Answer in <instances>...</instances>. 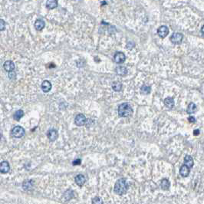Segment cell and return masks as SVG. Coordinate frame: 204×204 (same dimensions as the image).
<instances>
[{
	"mask_svg": "<svg viewBox=\"0 0 204 204\" xmlns=\"http://www.w3.org/2000/svg\"><path fill=\"white\" fill-rule=\"evenodd\" d=\"M126 59L125 54H124L123 52H117L114 56V61L117 63V64H121L124 63Z\"/></svg>",
	"mask_w": 204,
	"mask_h": 204,
	"instance_id": "obj_6",
	"label": "cell"
},
{
	"mask_svg": "<svg viewBox=\"0 0 204 204\" xmlns=\"http://www.w3.org/2000/svg\"><path fill=\"white\" fill-rule=\"evenodd\" d=\"M74 197V192L72 189H68L64 194V197L65 200H69L73 198Z\"/></svg>",
	"mask_w": 204,
	"mask_h": 204,
	"instance_id": "obj_23",
	"label": "cell"
},
{
	"mask_svg": "<svg viewBox=\"0 0 204 204\" xmlns=\"http://www.w3.org/2000/svg\"><path fill=\"white\" fill-rule=\"evenodd\" d=\"M201 32H202V36H203V27H202Z\"/></svg>",
	"mask_w": 204,
	"mask_h": 204,
	"instance_id": "obj_32",
	"label": "cell"
},
{
	"mask_svg": "<svg viewBox=\"0 0 204 204\" xmlns=\"http://www.w3.org/2000/svg\"><path fill=\"white\" fill-rule=\"evenodd\" d=\"M116 72L121 76H125L128 74V69L124 66H118L116 68Z\"/></svg>",
	"mask_w": 204,
	"mask_h": 204,
	"instance_id": "obj_14",
	"label": "cell"
},
{
	"mask_svg": "<svg viewBox=\"0 0 204 204\" xmlns=\"http://www.w3.org/2000/svg\"><path fill=\"white\" fill-rule=\"evenodd\" d=\"M9 170V163L7 161H3L2 163H0V172L2 173H7Z\"/></svg>",
	"mask_w": 204,
	"mask_h": 204,
	"instance_id": "obj_10",
	"label": "cell"
},
{
	"mask_svg": "<svg viewBox=\"0 0 204 204\" xmlns=\"http://www.w3.org/2000/svg\"><path fill=\"white\" fill-rule=\"evenodd\" d=\"M92 203L94 204H102L103 201L101 200V199L99 197H96L94 198H93L92 199Z\"/></svg>",
	"mask_w": 204,
	"mask_h": 204,
	"instance_id": "obj_26",
	"label": "cell"
},
{
	"mask_svg": "<svg viewBox=\"0 0 204 204\" xmlns=\"http://www.w3.org/2000/svg\"><path fill=\"white\" fill-rule=\"evenodd\" d=\"M31 183L32 182L29 181V180H26V181L23 183V188H24V189H25V190L29 189L31 187H32V183Z\"/></svg>",
	"mask_w": 204,
	"mask_h": 204,
	"instance_id": "obj_25",
	"label": "cell"
},
{
	"mask_svg": "<svg viewBox=\"0 0 204 204\" xmlns=\"http://www.w3.org/2000/svg\"><path fill=\"white\" fill-rule=\"evenodd\" d=\"M3 67H4V69H5V71H8V72L14 71L15 68V64H14L13 62H12V61H6V62L4 63Z\"/></svg>",
	"mask_w": 204,
	"mask_h": 204,
	"instance_id": "obj_12",
	"label": "cell"
},
{
	"mask_svg": "<svg viewBox=\"0 0 204 204\" xmlns=\"http://www.w3.org/2000/svg\"><path fill=\"white\" fill-rule=\"evenodd\" d=\"M118 115L121 118L130 117L133 113V109L129 103H122L118 108Z\"/></svg>",
	"mask_w": 204,
	"mask_h": 204,
	"instance_id": "obj_2",
	"label": "cell"
},
{
	"mask_svg": "<svg viewBox=\"0 0 204 204\" xmlns=\"http://www.w3.org/2000/svg\"><path fill=\"white\" fill-rule=\"evenodd\" d=\"M157 34L160 38L164 39L167 37V35L169 34V29L166 25H162L157 29Z\"/></svg>",
	"mask_w": 204,
	"mask_h": 204,
	"instance_id": "obj_7",
	"label": "cell"
},
{
	"mask_svg": "<svg viewBox=\"0 0 204 204\" xmlns=\"http://www.w3.org/2000/svg\"><path fill=\"white\" fill-rule=\"evenodd\" d=\"M15 76H16V74L14 71H9V78L11 80H14L15 78Z\"/></svg>",
	"mask_w": 204,
	"mask_h": 204,
	"instance_id": "obj_28",
	"label": "cell"
},
{
	"mask_svg": "<svg viewBox=\"0 0 204 204\" xmlns=\"http://www.w3.org/2000/svg\"><path fill=\"white\" fill-rule=\"evenodd\" d=\"M74 180H75V183L78 187H82L86 182V177L83 174H78L75 177Z\"/></svg>",
	"mask_w": 204,
	"mask_h": 204,
	"instance_id": "obj_9",
	"label": "cell"
},
{
	"mask_svg": "<svg viewBox=\"0 0 204 204\" xmlns=\"http://www.w3.org/2000/svg\"><path fill=\"white\" fill-rule=\"evenodd\" d=\"M112 89H113L114 91H121V89H122V84L120 82V81H114L112 84Z\"/></svg>",
	"mask_w": 204,
	"mask_h": 204,
	"instance_id": "obj_22",
	"label": "cell"
},
{
	"mask_svg": "<svg viewBox=\"0 0 204 204\" xmlns=\"http://www.w3.org/2000/svg\"><path fill=\"white\" fill-rule=\"evenodd\" d=\"M196 111H197V105H196L194 103H193V102L189 103V105H188V107H187V114H191L195 113V112H196Z\"/></svg>",
	"mask_w": 204,
	"mask_h": 204,
	"instance_id": "obj_20",
	"label": "cell"
},
{
	"mask_svg": "<svg viewBox=\"0 0 204 204\" xmlns=\"http://www.w3.org/2000/svg\"><path fill=\"white\" fill-rule=\"evenodd\" d=\"M160 187H161V189H163V190L169 189L170 187V181L167 179H163L162 181H161V183H160Z\"/></svg>",
	"mask_w": 204,
	"mask_h": 204,
	"instance_id": "obj_19",
	"label": "cell"
},
{
	"mask_svg": "<svg viewBox=\"0 0 204 204\" xmlns=\"http://www.w3.org/2000/svg\"><path fill=\"white\" fill-rule=\"evenodd\" d=\"M188 121H189V122H190V123H195L196 122V119H195L194 117H189V118H188Z\"/></svg>",
	"mask_w": 204,
	"mask_h": 204,
	"instance_id": "obj_29",
	"label": "cell"
},
{
	"mask_svg": "<svg viewBox=\"0 0 204 204\" xmlns=\"http://www.w3.org/2000/svg\"><path fill=\"white\" fill-rule=\"evenodd\" d=\"M12 134L15 138H22L25 135V129L21 126H15L12 130Z\"/></svg>",
	"mask_w": 204,
	"mask_h": 204,
	"instance_id": "obj_3",
	"label": "cell"
},
{
	"mask_svg": "<svg viewBox=\"0 0 204 204\" xmlns=\"http://www.w3.org/2000/svg\"><path fill=\"white\" fill-rule=\"evenodd\" d=\"M87 122V118L86 117L84 116V114H79L78 115L75 117V119H74V123L76 124L77 126L78 127H81V126H84Z\"/></svg>",
	"mask_w": 204,
	"mask_h": 204,
	"instance_id": "obj_4",
	"label": "cell"
},
{
	"mask_svg": "<svg viewBox=\"0 0 204 204\" xmlns=\"http://www.w3.org/2000/svg\"><path fill=\"white\" fill-rule=\"evenodd\" d=\"M47 137L51 141H54L58 139V133L55 129H50L47 132Z\"/></svg>",
	"mask_w": 204,
	"mask_h": 204,
	"instance_id": "obj_8",
	"label": "cell"
},
{
	"mask_svg": "<svg viewBox=\"0 0 204 204\" xmlns=\"http://www.w3.org/2000/svg\"><path fill=\"white\" fill-rule=\"evenodd\" d=\"M183 35L181 33H179V32H176V33H173V34L171 35L170 37V41L173 44H180L183 41Z\"/></svg>",
	"mask_w": 204,
	"mask_h": 204,
	"instance_id": "obj_5",
	"label": "cell"
},
{
	"mask_svg": "<svg viewBox=\"0 0 204 204\" xmlns=\"http://www.w3.org/2000/svg\"><path fill=\"white\" fill-rule=\"evenodd\" d=\"M128 184L127 183V180L124 178L119 179L115 183L114 187V192L118 195H124L128 192Z\"/></svg>",
	"mask_w": 204,
	"mask_h": 204,
	"instance_id": "obj_1",
	"label": "cell"
},
{
	"mask_svg": "<svg viewBox=\"0 0 204 204\" xmlns=\"http://www.w3.org/2000/svg\"><path fill=\"white\" fill-rule=\"evenodd\" d=\"M80 164H81V160H80V159L74 160V162H73V165H74V166H75V165H80Z\"/></svg>",
	"mask_w": 204,
	"mask_h": 204,
	"instance_id": "obj_30",
	"label": "cell"
},
{
	"mask_svg": "<svg viewBox=\"0 0 204 204\" xmlns=\"http://www.w3.org/2000/svg\"><path fill=\"white\" fill-rule=\"evenodd\" d=\"M164 104L167 108L172 109L174 107V104H175L174 101H173V99L172 98L168 97V98H165Z\"/></svg>",
	"mask_w": 204,
	"mask_h": 204,
	"instance_id": "obj_17",
	"label": "cell"
},
{
	"mask_svg": "<svg viewBox=\"0 0 204 204\" xmlns=\"http://www.w3.org/2000/svg\"><path fill=\"white\" fill-rule=\"evenodd\" d=\"M1 138H2V135H1V134H0V140H1Z\"/></svg>",
	"mask_w": 204,
	"mask_h": 204,
	"instance_id": "obj_33",
	"label": "cell"
},
{
	"mask_svg": "<svg viewBox=\"0 0 204 204\" xmlns=\"http://www.w3.org/2000/svg\"><path fill=\"white\" fill-rule=\"evenodd\" d=\"M51 89H52V84H51L50 81L45 80V81L42 82V90L43 91V92L48 93V92H49V91H51Z\"/></svg>",
	"mask_w": 204,
	"mask_h": 204,
	"instance_id": "obj_11",
	"label": "cell"
},
{
	"mask_svg": "<svg viewBox=\"0 0 204 204\" xmlns=\"http://www.w3.org/2000/svg\"><path fill=\"white\" fill-rule=\"evenodd\" d=\"M150 91H151L150 87L148 86V85H146V84H144V85H142L141 88H140V93L142 94H144V95L149 94L150 93Z\"/></svg>",
	"mask_w": 204,
	"mask_h": 204,
	"instance_id": "obj_21",
	"label": "cell"
},
{
	"mask_svg": "<svg viewBox=\"0 0 204 204\" xmlns=\"http://www.w3.org/2000/svg\"><path fill=\"white\" fill-rule=\"evenodd\" d=\"M23 116H24V111H22V110H19V111H17L14 114L13 118H14L15 121H19Z\"/></svg>",
	"mask_w": 204,
	"mask_h": 204,
	"instance_id": "obj_24",
	"label": "cell"
},
{
	"mask_svg": "<svg viewBox=\"0 0 204 204\" xmlns=\"http://www.w3.org/2000/svg\"><path fill=\"white\" fill-rule=\"evenodd\" d=\"M46 6L49 9H54L58 6L57 0H47Z\"/></svg>",
	"mask_w": 204,
	"mask_h": 204,
	"instance_id": "obj_18",
	"label": "cell"
},
{
	"mask_svg": "<svg viewBox=\"0 0 204 204\" xmlns=\"http://www.w3.org/2000/svg\"><path fill=\"white\" fill-rule=\"evenodd\" d=\"M193 134H194V135H197V134H199V130H195L194 132H193Z\"/></svg>",
	"mask_w": 204,
	"mask_h": 204,
	"instance_id": "obj_31",
	"label": "cell"
},
{
	"mask_svg": "<svg viewBox=\"0 0 204 204\" xmlns=\"http://www.w3.org/2000/svg\"><path fill=\"white\" fill-rule=\"evenodd\" d=\"M45 23L42 19H37L35 22V28L38 31H41L44 29Z\"/></svg>",
	"mask_w": 204,
	"mask_h": 204,
	"instance_id": "obj_16",
	"label": "cell"
},
{
	"mask_svg": "<svg viewBox=\"0 0 204 204\" xmlns=\"http://www.w3.org/2000/svg\"><path fill=\"white\" fill-rule=\"evenodd\" d=\"M5 29V22L3 19H0V31H3Z\"/></svg>",
	"mask_w": 204,
	"mask_h": 204,
	"instance_id": "obj_27",
	"label": "cell"
},
{
	"mask_svg": "<svg viewBox=\"0 0 204 204\" xmlns=\"http://www.w3.org/2000/svg\"><path fill=\"white\" fill-rule=\"evenodd\" d=\"M189 172H190V169L189 167L186 166L185 164H183L182 167H180V170H179V173L183 177H187L189 176Z\"/></svg>",
	"mask_w": 204,
	"mask_h": 204,
	"instance_id": "obj_13",
	"label": "cell"
},
{
	"mask_svg": "<svg viewBox=\"0 0 204 204\" xmlns=\"http://www.w3.org/2000/svg\"><path fill=\"white\" fill-rule=\"evenodd\" d=\"M184 164L189 167V169L193 167L194 163H193V157H192L191 156L187 155V156L185 157H184Z\"/></svg>",
	"mask_w": 204,
	"mask_h": 204,
	"instance_id": "obj_15",
	"label": "cell"
}]
</instances>
